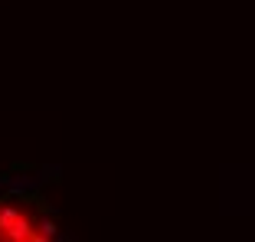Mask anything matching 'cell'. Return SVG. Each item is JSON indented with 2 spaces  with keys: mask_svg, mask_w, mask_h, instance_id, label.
Wrapping results in <instances>:
<instances>
[{
  "mask_svg": "<svg viewBox=\"0 0 255 242\" xmlns=\"http://www.w3.org/2000/svg\"><path fill=\"white\" fill-rule=\"evenodd\" d=\"M56 229L33 206L0 197V242H46Z\"/></svg>",
  "mask_w": 255,
  "mask_h": 242,
  "instance_id": "obj_1",
  "label": "cell"
}]
</instances>
